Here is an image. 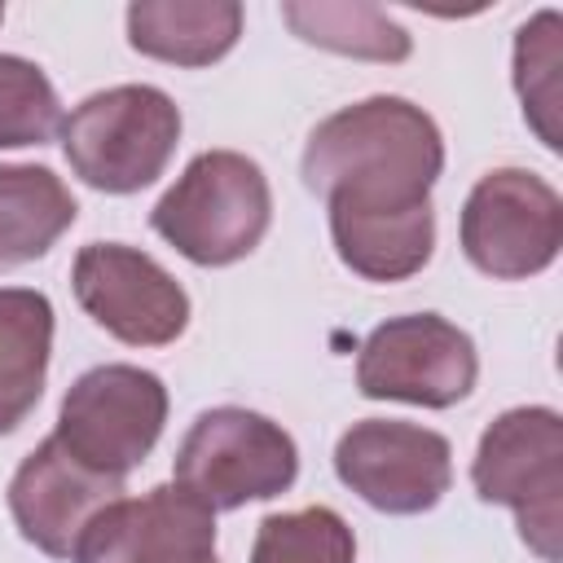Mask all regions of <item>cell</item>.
<instances>
[{"label":"cell","mask_w":563,"mask_h":563,"mask_svg":"<svg viewBox=\"0 0 563 563\" xmlns=\"http://www.w3.org/2000/svg\"><path fill=\"white\" fill-rule=\"evenodd\" d=\"M295 475L299 449L290 431L242 405L198 413L176 449V488H185L211 515L277 497L295 484Z\"/></svg>","instance_id":"5"},{"label":"cell","mask_w":563,"mask_h":563,"mask_svg":"<svg viewBox=\"0 0 563 563\" xmlns=\"http://www.w3.org/2000/svg\"><path fill=\"white\" fill-rule=\"evenodd\" d=\"M180 145V110L154 84H119L84 97L62 119L70 172L101 194H136L154 185Z\"/></svg>","instance_id":"3"},{"label":"cell","mask_w":563,"mask_h":563,"mask_svg":"<svg viewBox=\"0 0 563 563\" xmlns=\"http://www.w3.org/2000/svg\"><path fill=\"white\" fill-rule=\"evenodd\" d=\"M70 286L79 308L119 343L163 347L189 325L185 286L145 251L123 242H88L75 255Z\"/></svg>","instance_id":"9"},{"label":"cell","mask_w":563,"mask_h":563,"mask_svg":"<svg viewBox=\"0 0 563 563\" xmlns=\"http://www.w3.org/2000/svg\"><path fill=\"white\" fill-rule=\"evenodd\" d=\"M559 35H563V22L554 9H541L515 35V88L523 101V119L537 128L545 150L563 145L559 128H554V114H559Z\"/></svg>","instance_id":"19"},{"label":"cell","mask_w":563,"mask_h":563,"mask_svg":"<svg viewBox=\"0 0 563 563\" xmlns=\"http://www.w3.org/2000/svg\"><path fill=\"white\" fill-rule=\"evenodd\" d=\"M286 26L330 53H347V57H369V62H405L413 53L409 31L383 13L378 4H303L290 0L282 4Z\"/></svg>","instance_id":"17"},{"label":"cell","mask_w":563,"mask_h":563,"mask_svg":"<svg viewBox=\"0 0 563 563\" xmlns=\"http://www.w3.org/2000/svg\"><path fill=\"white\" fill-rule=\"evenodd\" d=\"M0 18H4V9H0Z\"/></svg>","instance_id":"21"},{"label":"cell","mask_w":563,"mask_h":563,"mask_svg":"<svg viewBox=\"0 0 563 563\" xmlns=\"http://www.w3.org/2000/svg\"><path fill=\"white\" fill-rule=\"evenodd\" d=\"M334 475L383 515H422L453 484V449L431 427L365 418L339 435Z\"/></svg>","instance_id":"10"},{"label":"cell","mask_w":563,"mask_h":563,"mask_svg":"<svg viewBox=\"0 0 563 563\" xmlns=\"http://www.w3.org/2000/svg\"><path fill=\"white\" fill-rule=\"evenodd\" d=\"M251 563H356V537L330 506L286 510L260 523Z\"/></svg>","instance_id":"18"},{"label":"cell","mask_w":563,"mask_h":563,"mask_svg":"<svg viewBox=\"0 0 563 563\" xmlns=\"http://www.w3.org/2000/svg\"><path fill=\"white\" fill-rule=\"evenodd\" d=\"M207 563H216V559H207Z\"/></svg>","instance_id":"22"},{"label":"cell","mask_w":563,"mask_h":563,"mask_svg":"<svg viewBox=\"0 0 563 563\" xmlns=\"http://www.w3.org/2000/svg\"><path fill=\"white\" fill-rule=\"evenodd\" d=\"M330 238L339 260L365 282H405L422 273L435 246L431 202L391 207V211H352L330 207Z\"/></svg>","instance_id":"13"},{"label":"cell","mask_w":563,"mask_h":563,"mask_svg":"<svg viewBox=\"0 0 563 563\" xmlns=\"http://www.w3.org/2000/svg\"><path fill=\"white\" fill-rule=\"evenodd\" d=\"M479 356L466 330L440 312H409L374 325L356 352V387L369 400L449 409L471 396Z\"/></svg>","instance_id":"8"},{"label":"cell","mask_w":563,"mask_h":563,"mask_svg":"<svg viewBox=\"0 0 563 563\" xmlns=\"http://www.w3.org/2000/svg\"><path fill=\"white\" fill-rule=\"evenodd\" d=\"M299 172L325 207H418L431 202V185L444 172V141L422 106L405 97H365L308 132Z\"/></svg>","instance_id":"1"},{"label":"cell","mask_w":563,"mask_h":563,"mask_svg":"<svg viewBox=\"0 0 563 563\" xmlns=\"http://www.w3.org/2000/svg\"><path fill=\"white\" fill-rule=\"evenodd\" d=\"M66 180L35 163H0V273L31 264L75 224Z\"/></svg>","instance_id":"16"},{"label":"cell","mask_w":563,"mask_h":563,"mask_svg":"<svg viewBox=\"0 0 563 563\" xmlns=\"http://www.w3.org/2000/svg\"><path fill=\"white\" fill-rule=\"evenodd\" d=\"M563 198L528 167H497L475 180L462 207V251L497 282L537 277L559 260Z\"/></svg>","instance_id":"7"},{"label":"cell","mask_w":563,"mask_h":563,"mask_svg":"<svg viewBox=\"0 0 563 563\" xmlns=\"http://www.w3.org/2000/svg\"><path fill=\"white\" fill-rule=\"evenodd\" d=\"M268 220H273L268 176L255 158L238 150L198 154L150 211L154 233L202 268H224L246 260L264 242Z\"/></svg>","instance_id":"2"},{"label":"cell","mask_w":563,"mask_h":563,"mask_svg":"<svg viewBox=\"0 0 563 563\" xmlns=\"http://www.w3.org/2000/svg\"><path fill=\"white\" fill-rule=\"evenodd\" d=\"M167 422V387L141 365H97L70 383L57 413V440L101 475L136 471Z\"/></svg>","instance_id":"6"},{"label":"cell","mask_w":563,"mask_h":563,"mask_svg":"<svg viewBox=\"0 0 563 563\" xmlns=\"http://www.w3.org/2000/svg\"><path fill=\"white\" fill-rule=\"evenodd\" d=\"M471 484L479 501L515 510L519 537L545 563L563 559V418L550 405H519L479 435Z\"/></svg>","instance_id":"4"},{"label":"cell","mask_w":563,"mask_h":563,"mask_svg":"<svg viewBox=\"0 0 563 563\" xmlns=\"http://www.w3.org/2000/svg\"><path fill=\"white\" fill-rule=\"evenodd\" d=\"M123 497L119 475L84 466L57 435L40 440L9 479V510L18 532L48 559H70L92 519Z\"/></svg>","instance_id":"11"},{"label":"cell","mask_w":563,"mask_h":563,"mask_svg":"<svg viewBox=\"0 0 563 563\" xmlns=\"http://www.w3.org/2000/svg\"><path fill=\"white\" fill-rule=\"evenodd\" d=\"M242 35L238 0H136L128 4V44L154 62L211 66Z\"/></svg>","instance_id":"14"},{"label":"cell","mask_w":563,"mask_h":563,"mask_svg":"<svg viewBox=\"0 0 563 563\" xmlns=\"http://www.w3.org/2000/svg\"><path fill=\"white\" fill-rule=\"evenodd\" d=\"M216 559V515L185 488L158 484L119 497L84 532L75 563H207Z\"/></svg>","instance_id":"12"},{"label":"cell","mask_w":563,"mask_h":563,"mask_svg":"<svg viewBox=\"0 0 563 563\" xmlns=\"http://www.w3.org/2000/svg\"><path fill=\"white\" fill-rule=\"evenodd\" d=\"M62 128V101L48 75L13 53H0V150L48 145Z\"/></svg>","instance_id":"20"},{"label":"cell","mask_w":563,"mask_h":563,"mask_svg":"<svg viewBox=\"0 0 563 563\" xmlns=\"http://www.w3.org/2000/svg\"><path fill=\"white\" fill-rule=\"evenodd\" d=\"M53 352V303L26 286H0V435L40 405Z\"/></svg>","instance_id":"15"}]
</instances>
